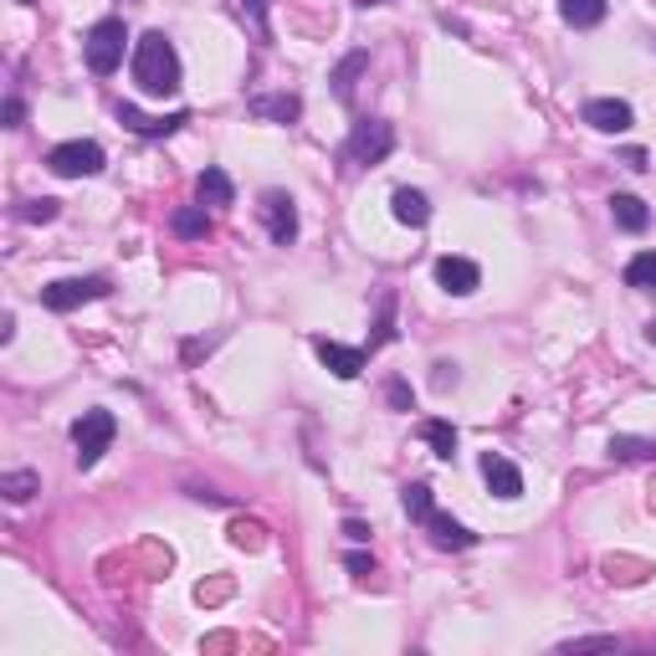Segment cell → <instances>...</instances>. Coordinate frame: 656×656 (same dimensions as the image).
I'll return each instance as SVG.
<instances>
[{"instance_id":"d6a6232c","label":"cell","mask_w":656,"mask_h":656,"mask_svg":"<svg viewBox=\"0 0 656 656\" xmlns=\"http://www.w3.org/2000/svg\"><path fill=\"white\" fill-rule=\"evenodd\" d=\"M21 124H26V103L11 93V98H5V128H21Z\"/></svg>"},{"instance_id":"9a60e30c","label":"cell","mask_w":656,"mask_h":656,"mask_svg":"<svg viewBox=\"0 0 656 656\" xmlns=\"http://www.w3.org/2000/svg\"><path fill=\"white\" fill-rule=\"evenodd\" d=\"M610 220H615L625 236H641L646 226H652V205L641 201V195H625V190H615V195H610Z\"/></svg>"},{"instance_id":"74e56055","label":"cell","mask_w":656,"mask_h":656,"mask_svg":"<svg viewBox=\"0 0 656 656\" xmlns=\"http://www.w3.org/2000/svg\"><path fill=\"white\" fill-rule=\"evenodd\" d=\"M646 344H656V318H652V324H646Z\"/></svg>"},{"instance_id":"ba28073f","label":"cell","mask_w":656,"mask_h":656,"mask_svg":"<svg viewBox=\"0 0 656 656\" xmlns=\"http://www.w3.org/2000/svg\"><path fill=\"white\" fill-rule=\"evenodd\" d=\"M257 216H262L267 236H272V247H293L297 241V201L287 190H262V205H257Z\"/></svg>"},{"instance_id":"9c48e42d","label":"cell","mask_w":656,"mask_h":656,"mask_svg":"<svg viewBox=\"0 0 656 656\" xmlns=\"http://www.w3.org/2000/svg\"><path fill=\"white\" fill-rule=\"evenodd\" d=\"M431 272H437L441 293H452V297H472L477 287H483V267L472 262V257H452V251H446V257H437Z\"/></svg>"},{"instance_id":"7a4b0ae2","label":"cell","mask_w":656,"mask_h":656,"mask_svg":"<svg viewBox=\"0 0 656 656\" xmlns=\"http://www.w3.org/2000/svg\"><path fill=\"white\" fill-rule=\"evenodd\" d=\"M400 508H406V518L416 523V529L431 533V544H437V548H477V544H483L467 523H456L452 513H441L431 483H406V487H400Z\"/></svg>"},{"instance_id":"8992f818","label":"cell","mask_w":656,"mask_h":656,"mask_svg":"<svg viewBox=\"0 0 656 656\" xmlns=\"http://www.w3.org/2000/svg\"><path fill=\"white\" fill-rule=\"evenodd\" d=\"M103 165H109V155L98 139H67L47 149V170L57 180H88V174H103Z\"/></svg>"},{"instance_id":"d590c367","label":"cell","mask_w":656,"mask_h":656,"mask_svg":"<svg viewBox=\"0 0 656 656\" xmlns=\"http://www.w3.org/2000/svg\"><path fill=\"white\" fill-rule=\"evenodd\" d=\"M16 339V313H0V344H11Z\"/></svg>"},{"instance_id":"44dd1931","label":"cell","mask_w":656,"mask_h":656,"mask_svg":"<svg viewBox=\"0 0 656 656\" xmlns=\"http://www.w3.org/2000/svg\"><path fill=\"white\" fill-rule=\"evenodd\" d=\"M421 441L431 446V456H441V462H452V456H456V426L441 421V416L421 421Z\"/></svg>"},{"instance_id":"d4e9b609","label":"cell","mask_w":656,"mask_h":656,"mask_svg":"<svg viewBox=\"0 0 656 656\" xmlns=\"http://www.w3.org/2000/svg\"><path fill=\"white\" fill-rule=\"evenodd\" d=\"M610 462H656V441H646V437H610Z\"/></svg>"},{"instance_id":"d6986e66","label":"cell","mask_w":656,"mask_h":656,"mask_svg":"<svg viewBox=\"0 0 656 656\" xmlns=\"http://www.w3.org/2000/svg\"><path fill=\"white\" fill-rule=\"evenodd\" d=\"M195 201L201 205H236V185H231V174L220 170V165H205L201 180H195Z\"/></svg>"},{"instance_id":"52a82bcc","label":"cell","mask_w":656,"mask_h":656,"mask_svg":"<svg viewBox=\"0 0 656 656\" xmlns=\"http://www.w3.org/2000/svg\"><path fill=\"white\" fill-rule=\"evenodd\" d=\"M113 293V278H103V272H88V278H57L42 287V308L47 313H72L82 308V303H98V297Z\"/></svg>"},{"instance_id":"ffe728a7","label":"cell","mask_w":656,"mask_h":656,"mask_svg":"<svg viewBox=\"0 0 656 656\" xmlns=\"http://www.w3.org/2000/svg\"><path fill=\"white\" fill-rule=\"evenodd\" d=\"M170 231L180 236V241H205V236H211V211H205V205H180L170 216Z\"/></svg>"},{"instance_id":"5b68a950","label":"cell","mask_w":656,"mask_h":656,"mask_svg":"<svg viewBox=\"0 0 656 656\" xmlns=\"http://www.w3.org/2000/svg\"><path fill=\"white\" fill-rule=\"evenodd\" d=\"M113 437H118V416L113 410H103V406H93V410H82L78 421H72V446H78V467L88 472V467H98L103 462V452L113 446Z\"/></svg>"},{"instance_id":"7c38bea8","label":"cell","mask_w":656,"mask_h":656,"mask_svg":"<svg viewBox=\"0 0 656 656\" xmlns=\"http://www.w3.org/2000/svg\"><path fill=\"white\" fill-rule=\"evenodd\" d=\"M118 124L128 128V134H139V139H170L174 128H185L190 124V109H180V113H170V118H149V113H139L134 103H118Z\"/></svg>"},{"instance_id":"5bb4252c","label":"cell","mask_w":656,"mask_h":656,"mask_svg":"<svg viewBox=\"0 0 656 656\" xmlns=\"http://www.w3.org/2000/svg\"><path fill=\"white\" fill-rule=\"evenodd\" d=\"M247 113L262 124H297L303 118V98L297 93H257L247 98Z\"/></svg>"},{"instance_id":"e0dca14e","label":"cell","mask_w":656,"mask_h":656,"mask_svg":"<svg viewBox=\"0 0 656 656\" xmlns=\"http://www.w3.org/2000/svg\"><path fill=\"white\" fill-rule=\"evenodd\" d=\"M364 67H370V47H354V52L344 57V63L328 72V82H333V98H339L344 109H354V82H360Z\"/></svg>"},{"instance_id":"3957f363","label":"cell","mask_w":656,"mask_h":656,"mask_svg":"<svg viewBox=\"0 0 656 656\" xmlns=\"http://www.w3.org/2000/svg\"><path fill=\"white\" fill-rule=\"evenodd\" d=\"M124 52H128L124 16L93 21V26H88V36H82V57H88V72H93V78H113V72L124 67Z\"/></svg>"},{"instance_id":"e575fe53","label":"cell","mask_w":656,"mask_h":656,"mask_svg":"<svg viewBox=\"0 0 656 656\" xmlns=\"http://www.w3.org/2000/svg\"><path fill=\"white\" fill-rule=\"evenodd\" d=\"M625 165H631V170H636V174H646V170H652V165H646V159H652V155H646V149H625Z\"/></svg>"},{"instance_id":"7402d4cb","label":"cell","mask_w":656,"mask_h":656,"mask_svg":"<svg viewBox=\"0 0 656 656\" xmlns=\"http://www.w3.org/2000/svg\"><path fill=\"white\" fill-rule=\"evenodd\" d=\"M0 493H5V502H32L36 493H42V477H36L32 467L0 472Z\"/></svg>"},{"instance_id":"8fae6325","label":"cell","mask_w":656,"mask_h":656,"mask_svg":"<svg viewBox=\"0 0 656 656\" xmlns=\"http://www.w3.org/2000/svg\"><path fill=\"white\" fill-rule=\"evenodd\" d=\"M308 344H313V354H318V360H324L339 380H354L364 364H370V349H364V344H339V339H324V333H313Z\"/></svg>"},{"instance_id":"603a6c76","label":"cell","mask_w":656,"mask_h":656,"mask_svg":"<svg viewBox=\"0 0 656 656\" xmlns=\"http://www.w3.org/2000/svg\"><path fill=\"white\" fill-rule=\"evenodd\" d=\"M625 287H636V293H656V251H636L631 262H625Z\"/></svg>"},{"instance_id":"484cf974","label":"cell","mask_w":656,"mask_h":656,"mask_svg":"<svg viewBox=\"0 0 656 656\" xmlns=\"http://www.w3.org/2000/svg\"><path fill=\"white\" fill-rule=\"evenodd\" d=\"M236 11H241V21H251V32H257V42H272V26H267V11H272V0H236Z\"/></svg>"},{"instance_id":"f546056e","label":"cell","mask_w":656,"mask_h":656,"mask_svg":"<svg viewBox=\"0 0 656 656\" xmlns=\"http://www.w3.org/2000/svg\"><path fill=\"white\" fill-rule=\"evenodd\" d=\"M600 646L610 652V646H621V641L615 636H575V641H564L559 652H600Z\"/></svg>"},{"instance_id":"30bf717a","label":"cell","mask_w":656,"mask_h":656,"mask_svg":"<svg viewBox=\"0 0 656 656\" xmlns=\"http://www.w3.org/2000/svg\"><path fill=\"white\" fill-rule=\"evenodd\" d=\"M579 118H585L595 134H625V128L636 124V109H631L625 98H585Z\"/></svg>"},{"instance_id":"6da1fadb","label":"cell","mask_w":656,"mask_h":656,"mask_svg":"<svg viewBox=\"0 0 656 656\" xmlns=\"http://www.w3.org/2000/svg\"><path fill=\"white\" fill-rule=\"evenodd\" d=\"M128 72L139 82L144 98H174L185 88V67H180V52L165 32H144L134 42V57H128Z\"/></svg>"},{"instance_id":"f35d334b","label":"cell","mask_w":656,"mask_h":656,"mask_svg":"<svg viewBox=\"0 0 656 656\" xmlns=\"http://www.w3.org/2000/svg\"><path fill=\"white\" fill-rule=\"evenodd\" d=\"M652 52H656V36H652Z\"/></svg>"},{"instance_id":"1f68e13d","label":"cell","mask_w":656,"mask_h":656,"mask_svg":"<svg viewBox=\"0 0 656 656\" xmlns=\"http://www.w3.org/2000/svg\"><path fill=\"white\" fill-rule=\"evenodd\" d=\"M370 533H375V529H370L364 518H344V539H349V544H370Z\"/></svg>"},{"instance_id":"4316f807","label":"cell","mask_w":656,"mask_h":656,"mask_svg":"<svg viewBox=\"0 0 656 656\" xmlns=\"http://www.w3.org/2000/svg\"><path fill=\"white\" fill-rule=\"evenodd\" d=\"M63 216V201H52V195H42V201H21L16 205V220H42V226H47V220H57Z\"/></svg>"},{"instance_id":"4dcf8cb0","label":"cell","mask_w":656,"mask_h":656,"mask_svg":"<svg viewBox=\"0 0 656 656\" xmlns=\"http://www.w3.org/2000/svg\"><path fill=\"white\" fill-rule=\"evenodd\" d=\"M344 569L354 579H370L375 575V554H360V548H354V554H344Z\"/></svg>"},{"instance_id":"836d02e7","label":"cell","mask_w":656,"mask_h":656,"mask_svg":"<svg viewBox=\"0 0 656 656\" xmlns=\"http://www.w3.org/2000/svg\"><path fill=\"white\" fill-rule=\"evenodd\" d=\"M257 533H262V529H247V523H236V529H231V544H236V548H257V544H262Z\"/></svg>"},{"instance_id":"cb8c5ba5","label":"cell","mask_w":656,"mask_h":656,"mask_svg":"<svg viewBox=\"0 0 656 656\" xmlns=\"http://www.w3.org/2000/svg\"><path fill=\"white\" fill-rule=\"evenodd\" d=\"M395 339V293L391 287H385V293H380V313H375V333H370V354H375V349H385Z\"/></svg>"},{"instance_id":"4fadbf2b","label":"cell","mask_w":656,"mask_h":656,"mask_svg":"<svg viewBox=\"0 0 656 656\" xmlns=\"http://www.w3.org/2000/svg\"><path fill=\"white\" fill-rule=\"evenodd\" d=\"M483 483L493 487V498H502V502L523 498V472H518L508 456H498V452H483Z\"/></svg>"},{"instance_id":"83f0119b","label":"cell","mask_w":656,"mask_h":656,"mask_svg":"<svg viewBox=\"0 0 656 656\" xmlns=\"http://www.w3.org/2000/svg\"><path fill=\"white\" fill-rule=\"evenodd\" d=\"M385 406H391V410H416V391H410L406 375H391V380H385Z\"/></svg>"},{"instance_id":"f1b7e54d","label":"cell","mask_w":656,"mask_h":656,"mask_svg":"<svg viewBox=\"0 0 656 656\" xmlns=\"http://www.w3.org/2000/svg\"><path fill=\"white\" fill-rule=\"evenodd\" d=\"M456 380H462V370H456L452 360H437V364H431V391H437V395L456 391Z\"/></svg>"},{"instance_id":"8d00e7d4","label":"cell","mask_w":656,"mask_h":656,"mask_svg":"<svg viewBox=\"0 0 656 656\" xmlns=\"http://www.w3.org/2000/svg\"><path fill=\"white\" fill-rule=\"evenodd\" d=\"M354 5H360V11H370V5H391V0H354Z\"/></svg>"},{"instance_id":"277c9868","label":"cell","mask_w":656,"mask_h":656,"mask_svg":"<svg viewBox=\"0 0 656 656\" xmlns=\"http://www.w3.org/2000/svg\"><path fill=\"white\" fill-rule=\"evenodd\" d=\"M391 155H395L391 118H354L344 149H339V159H344V165H360V170H375V165H385Z\"/></svg>"},{"instance_id":"ac0fdd59","label":"cell","mask_w":656,"mask_h":656,"mask_svg":"<svg viewBox=\"0 0 656 656\" xmlns=\"http://www.w3.org/2000/svg\"><path fill=\"white\" fill-rule=\"evenodd\" d=\"M610 16V0H559V21L569 32H595Z\"/></svg>"},{"instance_id":"2e32d148","label":"cell","mask_w":656,"mask_h":656,"mask_svg":"<svg viewBox=\"0 0 656 656\" xmlns=\"http://www.w3.org/2000/svg\"><path fill=\"white\" fill-rule=\"evenodd\" d=\"M391 211H395L400 226H410V231H421L426 220H431V201H426V190H410V185L391 190Z\"/></svg>"}]
</instances>
